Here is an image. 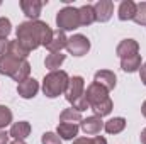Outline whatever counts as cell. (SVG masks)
I'll use <instances>...</instances> for the list:
<instances>
[{
  "label": "cell",
  "mask_w": 146,
  "mask_h": 144,
  "mask_svg": "<svg viewBox=\"0 0 146 144\" xmlns=\"http://www.w3.org/2000/svg\"><path fill=\"white\" fill-rule=\"evenodd\" d=\"M15 34H17V41L27 51H34L39 46L46 48L49 44L53 37V29L42 20H27L19 24Z\"/></svg>",
  "instance_id": "1"
},
{
  "label": "cell",
  "mask_w": 146,
  "mask_h": 144,
  "mask_svg": "<svg viewBox=\"0 0 146 144\" xmlns=\"http://www.w3.org/2000/svg\"><path fill=\"white\" fill-rule=\"evenodd\" d=\"M85 98L88 102V107L92 108V112L97 117H100V119L106 117V115H109L110 112H112V108H114V102L109 97V92L104 87H100L99 83H95V81H92L87 87Z\"/></svg>",
  "instance_id": "2"
},
{
  "label": "cell",
  "mask_w": 146,
  "mask_h": 144,
  "mask_svg": "<svg viewBox=\"0 0 146 144\" xmlns=\"http://www.w3.org/2000/svg\"><path fill=\"white\" fill-rule=\"evenodd\" d=\"M65 98L72 104V108L83 112L88 107V102L85 98V80L82 76H72L68 81V87L65 90Z\"/></svg>",
  "instance_id": "3"
},
{
  "label": "cell",
  "mask_w": 146,
  "mask_h": 144,
  "mask_svg": "<svg viewBox=\"0 0 146 144\" xmlns=\"http://www.w3.org/2000/svg\"><path fill=\"white\" fill-rule=\"evenodd\" d=\"M68 81H70V76L66 71H63V70L49 71L42 80V93L48 98H56L61 93H65Z\"/></svg>",
  "instance_id": "4"
},
{
  "label": "cell",
  "mask_w": 146,
  "mask_h": 144,
  "mask_svg": "<svg viewBox=\"0 0 146 144\" xmlns=\"http://www.w3.org/2000/svg\"><path fill=\"white\" fill-rule=\"evenodd\" d=\"M56 26L60 31L66 32V31H75L80 27V15H78V9L75 7H63L58 15H56Z\"/></svg>",
  "instance_id": "5"
},
{
  "label": "cell",
  "mask_w": 146,
  "mask_h": 144,
  "mask_svg": "<svg viewBox=\"0 0 146 144\" xmlns=\"http://www.w3.org/2000/svg\"><path fill=\"white\" fill-rule=\"evenodd\" d=\"M66 51L72 56H85L90 51V39L83 34H73L72 37H68V44H66Z\"/></svg>",
  "instance_id": "6"
},
{
  "label": "cell",
  "mask_w": 146,
  "mask_h": 144,
  "mask_svg": "<svg viewBox=\"0 0 146 144\" xmlns=\"http://www.w3.org/2000/svg\"><path fill=\"white\" fill-rule=\"evenodd\" d=\"M24 61H26V59H17V58L10 56L9 53L2 54V56H0V75H5V76L14 78V75L17 73V70L21 68V65H22Z\"/></svg>",
  "instance_id": "7"
},
{
  "label": "cell",
  "mask_w": 146,
  "mask_h": 144,
  "mask_svg": "<svg viewBox=\"0 0 146 144\" xmlns=\"http://www.w3.org/2000/svg\"><path fill=\"white\" fill-rule=\"evenodd\" d=\"M37 92H39V81L34 80V78H31V76L27 80L17 83V93H19V97H22L26 100L34 98L37 95Z\"/></svg>",
  "instance_id": "8"
},
{
  "label": "cell",
  "mask_w": 146,
  "mask_h": 144,
  "mask_svg": "<svg viewBox=\"0 0 146 144\" xmlns=\"http://www.w3.org/2000/svg\"><path fill=\"white\" fill-rule=\"evenodd\" d=\"M80 129H82V132L87 134V136H97V134H100V131L104 129V122H102L100 117L92 115V117H87V119H83V120L80 122Z\"/></svg>",
  "instance_id": "9"
},
{
  "label": "cell",
  "mask_w": 146,
  "mask_h": 144,
  "mask_svg": "<svg viewBox=\"0 0 146 144\" xmlns=\"http://www.w3.org/2000/svg\"><path fill=\"white\" fill-rule=\"evenodd\" d=\"M94 10H95V22H107L114 14V3L110 0H99L94 5Z\"/></svg>",
  "instance_id": "10"
},
{
  "label": "cell",
  "mask_w": 146,
  "mask_h": 144,
  "mask_svg": "<svg viewBox=\"0 0 146 144\" xmlns=\"http://www.w3.org/2000/svg\"><path fill=\"white\" fill-rule=\"evenodd\" d=\"M42 7H44V2L41 0H21V9L26 14V17L31 20H39Z\"/></svg>",
  "instance_id": "11"
},
{
  "label": "cell",
  "mask_w": 146,
  "mask_h": 144,
  "mask_svg": "<svg viewBox=\"0 0 146 144\" xmlns=\"http://www.w3.org/2000/svg\"><path fill=\"white\" fill-rule=\"evenodd\" d=\"M139 53V44L136 39H122L117 48H115V54L122 59V58H127V56H133V54H138Z\"/></svg>",
  "instance_id": "12"
},
{
  "label": "cell",
  "mask_w": 146,
  "mask_h": 144,
  "mask_svg": "<svg viewBox=\"0 0 146 144\" xmlns=\"http://www.w3.org/2000/svg\"><path fill=\"white\" fill-rule=\"evenodd\" d=\"M94 81L99 83L100 87H104L107 92H110V90L115 88L117 78H115L114 71H110V70H99V71L95 73V76H94Z\"/></svg>",
  "instance_id": "13"
},
{
  "label": "cell",
  "mask_w": 146,
  "mask_h": 144,
  "mask_svg": "<svg viewBox=\"0 0 146 144\" xmlns=\"http://www.w3.org/2000/svg\"><path fill=\"white\" fill-rule=\"evenodd\" d=\"M31 134V124L27 120H19V122H14L10 126V131H9V136L14 137V139H19V141H24L27 139Z\"/></svg>",
  "instance_id": "14"
},
{
  "label": "cell",
  "mask_w": 146,
  "mask_h": 144,
  "mask_svg": "<svg viewBox=\"0 0 146 144\" xmlns=\"http://www.w3.org/2000/svg\"><path fill=\"white\" fill-rule=\"evenodd\" d=\"M66 44H68V37L63 31H53V37L49 41V44L46 46V49L49 53H61V49H66Z\"/></svg>",
  "instance_id": "15"
},
{
  "label": "cell",
  "mask_w": 146,
  "mask_h": 144,
  "mask_svg": "<svg viewBox=\"0 0 146 144\" xmlns=\"http://www.w3.org/2000/svg\"><path fill=\"white\" fill-rule=\"evenodd\" d=\"M80 131V126L78 124H66V122H60L58 127H56V134L61 137V141H72L76 139V134Z\"/></svg>",
  "instance_id": "16"
},
{
  "label": "cell",
  "mask_w": 146,
  "mask_h": 144,
  "mask_svg": "<svg viewBox=\"0 0 146 144\" xmlns=\"http://www.w3.org/2000/svg\"><path fill=\"white\" fill-rule=\"evenodd\" d=\"M134 15H136V3L133 0H122L121 5H119V10H117L119 20H122V22L133 20Z\"/></svg>",
  "instance_id": "17"
},
{
  "label": "cell",
  "mask_w": 146,
  "mask_h": 144,
  "mask_svg": "<svg viewBox=\"0 0 146 144\" xmlns=\"http://www.w3.org/2000/svg\"><path fill=\"white\" fill-rule=\"evenodd\" d=\"M121 70L126 73H134L141 70V54H133L121 59Z\"/></svg>",
  "instance_id": "18"
},
{
  "label": "cell",
  "mask_w": 146,
  "mask_h": 144,
  "mask_svg": "<svg viewBox=\"0 0 146 144\" xmlns=\"http://www.w3.org/2000/svg\"><path fill=\"white\" fill-rule=\"evenodd\" d=\"M65 59H66V54H63V53H49L44 59V66L49 71H58L60 66L65 63Z\"/></svg>",
  "instance_id": "19"
},
{
  "label": "cell",
  "mask_w": 146,
  "mask_h": 144,
  "mask_svg": "<svg viewBox=\"0 0 146 144\" xmlns=\"http://www.w3.org/2000/svg\"><path fill=\"white\" fill-rule=\"evenodd\" d=\"M126 119L124 117H114V119H109L107 122H104V129L107 134H119L126 129Z\"/></svg>",
  "instance_id": "20"
},
{
  "label": "cell",
  "mask_w": 146,
  "mask_h": 144,
  "mask_svg": "<svg viewBox=\"0 0 146 144\" xmlns=\"http://www.w3.org/2000/svg\"><path fill=\"white\" fill-rule=\"evenodd\" d=\"M78 15H80V26H90L95 22V10H94V5L87 3V5H82L78 9Z\"/></svg>",
  "instance_id": "21"
},
{
  "label": "cell",
  "mask_w": 146,
  "mask_h": 144,
  "mask_svg": "<svg viewBox=\"0 0 146 144\" xmlns=\"http://www.w3.org/2000/svg\"><path fill=\"white\" fill-rule=\"evenodd\" d=\"M7 53L10 54V56H14V58H17V59H27V56H29V53L31 51H27L17 39L15 41H9V46H7Z\"/></svg>",
  "instance_id": "22"
},
{
  "label": "cell",
  "mask_w": 146,
  "mask_h": 144,
  "mask_svg": "<svg viewBox=\"0 0 146 144\" xmlns=\"http://www.w3.org/2000/svg\"><path fill=\"white\" fill-rule=\"evenodd\" d=\"M83 120L82 117V112L75 110V108H65L61 114H60V122H66V124H80Z\"/></svg>",
  "instance_id": "23"
},
{
  "label": "cell",
  "mask_w": 146,
  "mask_h": 144,
  "mask_svg": "<svg viewBox=\"0 0 146 144\" xmlns=\"http://www.w3.org/2000/svg\"><path fill=\"white\" fill-rule=\"evenodd\" d=\"M12 119H14L12 110L7 105H0V131H3L7 126L12 124Z\"/></svg>",
  "instance_id": "24"
},
{
  "label": "cell",
  "mask_w": 146,
  "mask_h": 144,
  "mask_svg": "<svg viewBox=\"0 0 146 144\" xmlns=\"http://www.w3.org/2000/svg\"><path fill=\"white\" fill-rule=\"evenodd\" d=\"M133 20L139 26H146V2L136 3V15Z\"/></svg>",
  "instance_id": "25"
},
{
  "label": "cell",
  "mask_w": 146,
  "mask_h": 144,
  "mask_svg": "<svg viewBox=\"0 0 146 144\" xmlns=\"http://www.w3.org/2000/svg\"><path fill=\"white\" fill-rule=\"evenodd\" d=\"M12 32V24L7 17H0V39H7Z\"/></svg>",
  "instance_id": "26"
},
{
  "label": "cell",
  "mask_w": 146,
  "mask_h": 144,
  "mask_svg": "<svg viewBox=\"0 0 146 144\" xmlns=\"http://www.w3.org/2000/svg\"><path fill=\"white\" fill-rule=\"evenodd\" d=\"M41 143L42 144H63V141H61V137L56 132H44L42 137H41Z\"/></svg>",
  "instance_id": "27"
},
{
  "label": "cell",
  "mask_w": 146,
  "mask_h": 144,
  "mask_svg": "<svg viewBox=\"0 0 146 144\" xmlns=\"http://www.w3.org/2000/svg\"><path fill=\"white\" fill-rule=\"evenodd\" d=\"M90 144H107V139L104 136H95L90 139Z\"/></svg>",
  "instance_id": "28"
},
{
  "label": "cell",
  "mask_w": 146,
  "mask_h": 144,
  "mask_svg": "<svg viewBox=\"0 0 146 144\" xmlns=\"http://www.w3.org/2000/svg\"><path fill=\"white\" fill-rule=\"evenodd\" d=\"M7 46H9V41L7 39H0V56L7 53Z\"/></svg>",
  "instance_id": "29"
},
{
  "label": "cell",
  "mask_w": 146,
  "mask_h": 144,
  "mask_svg": "<svg viewBox=\"0 0 146 144\" xmlns=\"http://www.w3.org/2000/svg\"><path fill=\"white\" fill-rule=\"evenodd\" d=\"M9 132H5V131H0V144H9Z\"/></svg>",
  "instance_id": "30"
},
{
  "label": "cell",
  "mask_w": 146,
  "mask_h": 144,
  "mask_svg": "<svg viewBox=\"0 0 146 144\" xmlns=\"http://www.w3.org/2000/svg\"><path fill=\"white\" fill-rule=\"evenodd\" d=\"M139 78H141L143 85L146 87V63H145V65H141V70H139Z\"/></svg>",
  "instance_id": "31"
},
{
  "label": "cell",
  "mask_w": 146,
  "mask_h": 144,
  "mask_svg": "<svg viewBox=\"0 0 146 144\" xmlns=\"http://www.w3.org/2000/svg\"><path fill=\"white\" fill-rule=\"evenodd\" d=\"M73 144H90V137H76L73 139Z\"/></svg>",
  "instance_id": "32"
},
{
  "label": "cell",
  "mask_w": 146,
  "mask_h": 144,
  "mask_svg": "<svg viewBox=\"0 0 146 144\" xmlns=\"http://www.w3.org/2000/svg\"><path fill=\"white\" fill-rule=\"evenodd\" d=\"M139 139H141V143L146 144V127L141 131V134H139Z\"/></svg>",
  "instance_id": "33"
},
{
  "label": "cell",
  "mask_w": 146,
  "mask_h": 144,
  "mask_svg": "<svg viewBox=\"0 0 146 144\" xmlns=\"http://www.w3.org/2000/svg\"><path fill=\"white\" fill-rule=\"evenodd\" d=\"M141 114H143V115L146 117V100L143 102V105H141Z\"/></svg>",
  "instance_id": "34"
},
{
  "label": "cell",
  "mask_w": 146,
  "mask_h": 144,
  "mask_svg": "<svg viewBox=\"0 0 146 144\" xmlns=\"http://www.w3.org/2000/svg\"><path fill=\"white\" fill-rule=\"evenodd\" d=\"M10 144H26V141H19V139H14Z\"/></svg>",
  "instance_id": "35"
},
{
  "label": "cell",
  "mask_w": 146,
  "mask_h": 144,
  "mask_svg": "<svg viewBox=\"0 0 146 144\" xmlns=\"http://www.w3.org/2000/svg\"><path fill=\"white\" fill-rule=\"evenodd\" d=\"M0 5H2V2H0Z\"/></svg>",
  "instance_id": "36"
}]
</instances>
